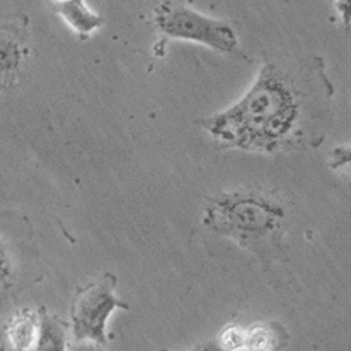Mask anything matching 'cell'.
<instances>
[{
	"label": "cell",
	"mask_w": 351,
	"mask_h": 351,
	"mask_svg": "<svg viewBox=\"0 0 351 351\" xmlns=\"http://www.w3.org/2000/svg\"><path fill=\"white\" fill-rule=\"evenodd\" d=\"M302 114L301 93L294 80L277 65L266 62L239 101L202 119L199 125L228 148L274 154L298 135Z\"/></svg>",
	"instance_id": "1"
},
{
	"label": "cell",
	"mask_w": 351,
	"mask_h": 351,
	"mask_svg": "<svg viewBox=\"0 0 351 351\" xmlns=\"http://www.w3.org/2000/svg\"><path fill=\"white\" fill-rule=\"evenodd\" d=\"M284 219L285 211L278 201L258 191H235L208 204L204 223L258 253V247L269 249L277 242Z\"/></svg>",
	"instance_id": "2"
},
{
	"label": "cell",
	"mask_w": 351,
	"mask_h": 351,
	"mask_svg": "<svg viewBox=\"0 0 351 351\" xmlns=\"http://www.w3.org/2000/svg\"><path fill=\"white\" fill-rule=\"evenodd\" d=\"M154 24L167 38L198 43L221 53L235 52L239 44L229 23L202 14L182 0H160L154 9Z\"/></svg>",
	"instance_id": "3"
},
{
	"label": "cell",
	"mask_w": 351,
	"mask_h": 351,
	"mask_svg": "<svg viewBox=\"0 0 351 351\" xmlns=\"http://www.w3.org/2000/svg\"><path fill=\"white\" fill-rule=\"evenodd\" d=\"M117 280L111 274L77 289L71 308L72 332L75 340L107 343V322L115 309L128 305L114 295Z\"/></svg>",
	"instance_id": "4"
},
{
	"label": "cell",
	"mask_w": 351,
	"mask_h": 351,
	"mask_svg": "<svg viewBox=\"0 0 351 351\" xmlns=\"http://www.w3.org/2000/svg\"><path fill=\"white\" fill-rule=\"evenodd\" d=\"M30 56V32L25 16L0 20V99L13 90Z\"/></svg>",
	"instance_id": "5"
},
{
	"label": "cell",
	"mask_w": 351,
	"mask_h": 351,
	"mask_svg": "<svg viewBox=\"0 0 351 351\" xmlns=\"http://www.w3.org/2000/svg\"><path fill=\"white\" fill-rule=\"evenodd\" d=\"M40 312L24 308L10 316L5 337H8L14 351H34L40 336Z\"/></svg>",
	"instance_id": "6"
},
{
	"label": "cell",
	"mask_w": 351,
	"mask_h": 351,
	"mask_svg": "<svg viewBox=\"0 0 351 351\" xmlns=\"http://www.w3.org/2000/svg\"><path fill=\"white\" fill-rule=\"evenodd\" d=\"M52 9L65 20L82 41L89 38L104 23L103 17L87 6L84 0H68L52 6Z\"/></svg>",
	"instance_id": "7"
},
{
	"label": "cell",
	"mask_w": 351,
	"mask_h": 351,
	"mask_svg": "<svg viewBox=\"0 0 351 351\" xmlns=\"http://www.w3.org/2000/svg\"><path fill=\"white\" fill-rule=\"evenodd\" d=\"M288 335L277 324H256L245 333L246 351H278L285 346Z\"/></svg>",
	"instance_id": "8"
},
{
	"label": "cell",
	"mask_w": 351,
	"mask_h": 351,
	"mask_svg": "<svg viewBox=\"0 0 351 351\" xmlns=\"http://www.w3.org/2000/svg\"><path fill=\"white\" fill-rule=\"evenodd\" d=\"M41 326L34 351H68L66 326L64 322L45 311L40 312Z\"/></svg>",
	"instance_id": "9"
},
{
	"label": "cell",
	"mask_w": 351,
	"mask_h": 351,
	"mask_svg": "<svg viewBox=\"0 0 351 351\" xmlns=\"http://www.w3.org/2000/svg\"><path fill=\"white\" fill-rule=\"evenodd\" d=\"M245 333L246 329L238 326V325H230L226 326L217 340L218 346L222 348V351H239L245 347Z\"/></svg>",
	"instance_id": "10"
},
{
	"label": "cell",
	"mask_w": 351,
	"mask_h": 351,
	"mask_svg": "<svg viewBox=\"0 0 351 351\" xmlns=\"http://www.w3.org/2000/svg\"><path fill=\"white\" fill-rule=\"evenodd\" d=\"M14 284V269L10 253L0 238V287L10 288Z\"/></svg>",
	"instance_id": "11"
},
{
	"label": "cell",
	"mask_w": 351,
	"mask_h": 351,
	"mask_svg": "<svg viewBox=\"0 0 351 351\" xmlns=\"http://www.w3.org/2000/svg\"><path fill=\"white\" fill-rule=\"evenodd\" d=\"M69 351H106L103 348V344H99L96 341L89 340H76L71 347Z\"/></svg>",
	"instance_id": "12"
},
{
	"label": "cell",
	"mask_w": 351,
	"mask_h": 351,
	"mask_svg": "<svg viewBox=\"0 0 351 351\" xmlns=\"http://www.w3.org/2000/svg\"><path fill=\"white\" fill-rule=\"evenodd\" d=\"M336 8L346 24L350 23V0H336Z\"/></svg>",
	"instance_id": "13"
},
{
	"label": "cell",
	"mask_w": 351,
	"mask_h": 351,
	"mask_svg": "<svg viewBox=\"0 0 351 351\" xmlns=\"http://www.w3.org/2000/svg\"><path fill=\"white\" fill-rule=\"evenodd\" d=\"M190 351H222V348L218 346L217 341H207V343L198 344L197 347L191 348Z\"/></svg>",
	"instance_id": "14"
},
{
	"label": "cell",
	"mask_w": 351,
	"mask_h": 351,
	"mask_svg": "<svg viewBox=\"0 0 351 351\" xmlns=\"http://www.w3.org/2000/svg\"><path fill=\"white\" fill-rule=\"evenodd\" d=\"M48 2L52 5V6H55V5H58V3H62V2H68V0H48Z\"/></svg>",
	"instance_id": "15"
},
{
	"label": "cell",
	"mask_w": 351,
	"mask_h": 351,
	"mask_svg": "<svg viewBox=\"0 0 351 351\" xmlns=\"http://www.w3.org/2000/svg\"><path fill=\"white\" fill-rule=\"evenodd\" d=\"M3 340H5V333L0 332V347L3 346Z\"/></svg>",
	"instance_id": "16"
}]
</instances>
